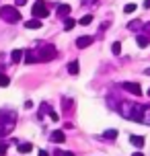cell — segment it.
I'll return each mask as SVG.
<instances>
[{
	"label": "cell",
	"mask_w": 150,
	"mask_h": 156,
	"mask_svg": "<svg viewBox=\"0 0 150 156\" xmlns=\"http://www.w3.org/2000/svg\"><path fill=\"white\" fill-rule=\"evenodd\" d=\"M119 111H121V115L126 117V119L144 123V107H140V105H132V103L127 105V103H121V105H119Z\"/></svg>",
	"instance_id": "1"
},
{
	"label": "cell",
	"mask_w": 150,
	"mask_h": 156,
	"mask_svg": "<svg viewBox=\"0 0 150 156\" xmlns=\"http://www.w3.org/2000/svg\"><path fill=\"white\" fill-rule=\"evenodd\" d=\"M16 123V115L10 111H0V136H8Z\"/></svg>",
	"instance_id": "2"
},
{
	"label": "cell",
	"mask_w": 150,
	"mask_h": 156,
	"mask_svg": "<svg viewBox=\"0 0 150 156\" xmlns=\"http://www.w3.org/2000/svg\"><path fill=\"white\" fill-rule=\"evenodd\" d=\"M55 55H58V49H55V45H52V43L41 45L39 49H35V58H37V62H49V60H54Z\"/></svg>",
	"instance_id": "3"
},
{
	"label": "cell",
	"mask_w": 150,
	"mask_h": 156,
	"mask_svg": "<svg viewBox=\"0 0 150 156\" xmlns=\"http://www.w3.org/2000/svg\"><path fill=\"white\" fill-rule=\"evenodd\" d=\"M0 19L6 23H19L21 21V12L15 6H2L0 8Z\"/></svg>",
	"instance_id": "4"
},
{
	"label": "cell",
	"mask_w": 150,
	"mask_h": 156,
	"mask_svg": "<svg viewBox=\"0 0 150 156\" xmlns=\"http://www.w3.org/2000/svg\"><path fill=\"white\" fill-rule=\"evenodd\" d=\"M31 12H33V16H35V19H45V16L49 15V10H48V4H45L43 0H37V2L33 4Z\"/></svg>",
	"instance_id": "5"
},
{
	"label": "cell",
	"mask_w": 150,
	"mask_h": 156,
	"mask_svg": "<svg viewBox=\"0 0 150 156\" xmlns=\"http://www.w3.org/2000/svg\"><path fill=\"white\" fill-rule=\"evenodd\" d=\"M123 90H127V93L134 94V97H140L142 94V86L138 84V82H123Z\"/></svg>",
	"instance_id": "6"
},
{
	"label": "cell",
	"mask_w": 150,
	"mask_h": 156,
	"mask_svg": "<svg viewBox=\"0 0 150 156\" xmlns=\"http://www.w3.org/2000/svg\"><path fill=\"white\" fill-rule=\"evenodd\" d=\"M93 41H95V37H93V35H82V37L76 39V47H78V49H84V47H88Z\"/></svg>",
	"instance_id": "7"
},
{
	"label": "cell",
	"mask_w": 150,
	"mask_h": 156,
	"mask_svg": "<svg viewBox=\"0 0 150 156\" xmlns=\"http://www.w3.org/2000/svg\"><path fill=\"white\" fill-rule=\"evenodd\" d=\"M49 140L54 142V144H64V140H66V133H64L62 129H55V132L49 133Z\"/></svg>",
	"instance_id": "8"
},
{
	"label": "cell",
	"mask_w": 150,
	"mask_h": 156,
	"mask_svg": "<svg viewBox=\"0 0 150 156\" xmlns=\"http://www.w3.org/2000/svg\"><path fill=\"white\" fill-rule=\"evenodd\" d=\"M130 144L136 146V148H142L144 146V138L142 136H130Z\"/></svg>",
	"instance_id": "9"
},
{
	"label": "cell",
	"mask_w": 150,
	"mask_h": 156,
	"mask_svg": "<svg viewBox=\"0 0 150 156\" xmlns=\"http://www.w3.org/2000/svg\"><path fill=\"white\" fill-rule=\"evenodd\" d=\"M25 27H27V29H39V27H41V21H39V19H31V21H25Z\"/></svg>",
	"instance_id": "10"
},
{
	"label": "cell",
	"mask_w": 150,
	"mask_h": 156,
	"mask_svg": "<svg viewBox=\"0 0 150 156\" xmlns=\"http://www.w3.org/2000/svg\"><path fill=\"white\" fill-rule=\"evenodd\" d=\"M70 15V6H68V4H60V6H58V16H68Z\"/></svg>",
	"instance_id": "11"
},
{
	"label": "cell",
	"mask_w": 150,
	"mask_h": 156,
	"mask_svg": "<svg viewBox=\"0 0 150 156\" xmlns=\"http://www.w3.org/2000/svg\"><path fill=\"white\" fill-rule=\"evenodd\" d=\"M33 150V146L29 144V142H23V144H19V152L21 154H27V152H31Z\"/></svg>",
	"instance_id": "12"
},
{
	"label": "cell",
	"mask_w": 150,
	"mask_h": 156,
	"mask_svg": "<svg viewBox=\"0 0 150 156\" xmlns=\"http://www.w3.org/2000/svg\"><path fill=\"white\" fill-rule=\"evenodd\" d=\"M10 60H12V62H21V60H23V51H21V49H15V51H12V54H10Z\"/></svg>",
	"instance_id": "13"
},
{
	"label": "cell",
	"mask_w": 150,
	"mask_h": 156,
	"mask_svg": "<svg viewBox=\"0 0 150 156\" xmlns=\"http://www.w3.org/2000/svg\"><path fill=\"white\" fill-rule=\"evenodd\" d=\"M33 62H37L35 51H25V64H33Z\"/></svg>",
	"instance_id": "14"
},
{
	"label": "cell",
	"mask_w": 150,
	"mask_h": 156,
	"mask_svg": "<svg viewBox=\"0 0 150 156\" xmlns=\"http://www.w3.org/2000/svg\"><path fill=\"white\" fill-rule=\"evenodd\" d=\"M103 138L105 140H115L117 138V129H107V132L103 133Z\"/></svg>",
	"instance_id": "15"
},
{
	"label": "cell",
	"mask_w": 150,
	"mask_h": 156,
	"mask_svg": "<svg viewBox=\"0 0 150 156\" xmlns=\"http://www.w3.org/2000/svg\"><path fill=\"white\" fill-rule=\"evenodd\" d=\"M68 72H70L72 76H76V74H78V62H70L68 64Z\"/></svg>",
	"instance_id": "16"
},
{
	"label": "cell",
	"mask_w": 150,
	"mask_h": 156,
	"mask_svg": "<svg viewBox=\"0 0 150 156\" xmlns=\"http://www.w3.org/2000/svg\"><path fill=\"white\" fill-rule=\"evenodd\" d=\"M136 41H138V45H140V47H146L150 43V39L144 37V35H138V37H136Z\"/></svg>",
	"instance_id": "17"
},
{
	"label": "cell",
	"mask_w": 150,
	"mask_h": 156,
	"mask_svg": "<svg viewBox=\"0 0 150 156\" xmlns=\"http://www.w3.org/2000/svg\"><path fill=\"white\" fill-rule=\"evenodd\" d=\"M111 51H113V55H119V54H121V43L115 41V43L111 45Z\"/></svg>",
	"instance_id": "18"
},
{
	"label": "cell",
	"mask_w": 150,
	"mask_h": 156,
	"mask_svg": "<svg viewBox=\"0 0 150 156\" xmlns=\"http://www.w3.org/2000/svg\"><path fill=\"white\" fill-rule=\"evenodd\" d=\"M74 25H76V21H74V19H66V21H64V29H66V31H70Z\"/></svg>",
	"instance_id": "19"
},
{
	"label": "cell",
	"mask_w": 150,
	"mask_h": 156,
	"mask_svg": "<svg viewBox=\"0 0 150 156\" xmlns=\"http://www.w3.org/2000/svg\"><path fill=\"white\" fill-rule=\"evenodd\" d=\"M8 84H10V80H8V76H6V74H2V72H0V86L4 88V86H8Z\"/></svg>",
	"instance_id": "20"
},
{
	"label": "cell",
	"mask_w": 150,
	"mask_h": 156,
	"mask_svg": "<svg viewBox=\"0 0 150 156\" xmlns=\"http://www.w3.org/2000/svg\"><path fill=\"white\" fill-rule=\"evenodd\" d=\"M93 19H95L93 15H84L82 19H80V25H91V23H93Z\"/></svg>",
	"instance_id": "21"
},
{
	"label": "cell",
	"mask_w": 150,
	"mask_h": 156,
	"mask_svg": "<svg viewBox=\"0 0 150 156\" xmlns=\"http://www.w3.org/2000/svg\"><path fill=\"white\" fill-rule=\"evenodd\" d=\"M134 10H136V4H126V6H123V12H126V15H132Z\"/></svg>",
	"instance_id": "22"
},
{
	"label": "cell",
	"mask_w": 150,
	"mask_h": 156,
	"mask_svg": "<svg viewBox=\"0 0 150 156\" xmlns=\"http://www.w3.org/2000/svg\"><path fill=\"white\" fill-rule=\"evenodd\" d=\"M144 123L150 125V107H146V109H144Z\"/></svg>",
	"instance_id": "23"
},
{
	"label": "cell",
	"mask_w": 150,
	"mask_h": 156,
	"mask_svg": "<svg viewBox=\"0 0 150 156\" xmlns=\"http://www.w3.org/2000/svg\"><path fill=\"white\" fill-rule=\"evenodd\" d=\"M62 107H64L66 111H70V109H72V101H70V99H66V101H62Z\"/></svg>",
	"instance_id": "24"
},
{
	"label": "cell",
	"mask_w": 150,
	"mask_h": 156,
	"mask_svg": "<svg viewBox=\"0 0 150 156\" xmlns=\"http://www.w3.org/2000/svg\"><path fill=\"white\" fill-rule=\"evenodd\" d=\"M142 27V21H132L130 23V29H140Z\"/></svg>",
	"instance_id": "25"
},
{
	"label": "cell",
	"mask_w": 150,
	"mask_h": 156,
	"mask_svg": "<svg viewBox=\"0 0 150 156\" xmlns=\"http://www.w3.org/2000/svg\"><path fill=\"white\" fill-rule=\"evenodd\" d=\"M0 156H6V146L4 144H0Z\"/></svg>",
	"instance_id": "26"
},
{
	"label": "cell",
	"mask_w": 150,
	"mask_h": 156,
	"mask_svg": "<svg viewBox=\"0 0 150 156\" xmlns=\"http://www.w3.org/2000/svg\"><path fill=\"white\" fill-rule=\"evenodd\" d=\"M49 119H52V121H58L60 117H58V113H54V111H52V113H49Z\"/></svg>",
	"instance_id": "27"
},
{
	"label": "cell",
	"mask_w": 150,
	"mask_h": 156,
	"mask_svg": "<svg viewBox=\"0 0 150 156\" xmlns=\"http://www.w3.org/2000/svg\"><path fill=\"white\" fill-rule=\"evenodd\" d=\"M37 156H49V152H48V150H39V154H37Z\"/></svg>",
	"instance_id": "28"
},
{
	"label": "cell",
	"mask_w": 150,
	"mask_h": 156,
	"mask_svg": "<svg viewBox=\"0 0 150 156\" xmlns=\"http://www.w3.org/2000/svg\"><path fill=\"white\" fill-rule=\"evenodd\" d=\"M84 4H97V0H82Z\"/></svg>",
	"instance_id": "29"
},
{
	"label": "cell",
	"mask_w": 150,
	"mask_h": 156,
	"mask_svg": "<svg viewBox=\"0 0 150 156\" xmlns=\"http://www.w3.org/2000/svg\"><path fill=\"white\" fill-rule=\"evenodd\" d=\"M144 8H150V0H144V4H142Z\"/></svg>",
	"instance_id": "30"
},
{
	"label": "cell",
	"mask_w": 150,
	"mask_h": 156,
	"mask_svg": "<svg viewBox=\"0 0 150 156\" xmlns=\"http://www.w3.org/2000/svg\"><path fill=\"white\" fill-rule=\"evenodd\" d=\"M16 4H19V6H23V4H27V0H16Z\"/></svg>",
	"instance_id": "31"
},
{
	"label": "cell",
	"mask_w": 150,
	"mask_h": 156,
	"mask_svg": "<svg viewBox=\"0 0 150 156\" xmlns=\"http://www.w3.org/2000/svg\"><path fill=\"white\" fill-rule=\"evenodd\" d=\"M144 74H146V76H150V68H146V70H144Z\"/></svg>",
	"instance_id": "32"
},
{
	"label": "cell",
	"mask_w": 150,
	"mask_h": 156,
	"mask_svg": "<svg viewBox=\"0 0 150 156\" xmlns=\"http://www.w3.org/2000/svg\"><path fill=\"white\" fill-rule=\"evenodd\" d=\"M132 156H144V154H142V152H134Z\"/></svg>",
	"instance_id": "33"
},
{
	"label": "cell",
	"mask_w": 150,
	"mask_h": 156,
	"mask_svg": "<svg viewBox=\"0 0 150 156\" xmlns=\"http://www.w3.org/2000/svg\"><path fill=\"white\" fill-rule=\"evenodd\" d=\"M62 156H74V154H72V152H64Z\"/></svg>",
	"instance_id": "34"
},
{
	"label": "cell",
	"mask_w": 150,
	"mask_h": 156,
	"mask_svg": "<svg viewBox=\"0 0 150 156\" xmlns=\"http://www.w3.org/2000/svg\"><path fill=\"white\" fill-rule=\"evenodd\" d=\"M148 97H150V88H148Z\"/></svg>",
	"instance_id": "35"
}]
</instances>
